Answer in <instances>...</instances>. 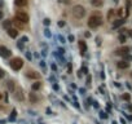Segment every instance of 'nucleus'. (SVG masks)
<instances>
[{"label":"nucleus","mask_w":132,"mask_h":124,"mask_svg":"<svg viewBox=\"0 0 132 124\" xmlns=\"http://www.w3.org/2000/svg\"><path fill=\"white\" fill-rule=\"evenodd\" d=\"M129 36H131V38H132V30L129 31Z\"/></svg>","instance_id":"nucleus-35"},{"label":"nucleus","mask_w":132,"mask_h":124,"mask_svg":"<svg viewBox=\"0 0 132 124\" xmlns=\"http://www.w3.org/2000/svg\"><path fill=\"white\" fill-rule=\"evenodd\" d=\"M16 115H17V111H16V108H13V110H12V115H10V120H14Z\"/></svg>","instance_id":"nucleus-21"},{"label":"nucleus","mask_w":132,"mask_h":124,"mask_svg":"<svg viewBox=\"0 0 132 124\" xmlns=\"http://www.w3.org/2000/svg\"><path fill=\"white\" fill-rule=\"evenodd\" d=\"M119 1V0H114V3H118Z\"/></svg>","instance_id":"nucleus-37"},{"label":"nucleus","mask_w":132,"mask_h":124,"mask_svg":"<svg viewBox=\"0 0 132 124\" xmlns=\"http://www.w3.org/2000/svg\"><path fill=\"white\" fill-rule=\"evenodd\" d=\"M111 124H116V121H113V123H111Z\"/></svg>","instance_id":"nucleus-38"},{"label":"nucleus","mask_w":132,"mask_h":124,"mask_svg":"<svg viewBox=\"0 0 132 124\" xmlns=\"http://www.w3.org/2000/svg\"><path fill=\"white\" fill-rule=\"evenodd\" d=\"M79 48H80V50H82V54L87 50V44H85V41H83V40L79 41Z\"/></svg>","instance_id":"nucleus-14"},{"label":"nucleus","mask_w":132,"mask_h":124,"mask_svg":"<svg viewBox=\"0 0 132 124\" xmlns=\"http://www.w3.org/2000/svg\"><path fill=\"white\" fill-rule=\"evenodd\" d=\"M124 23V19H118V21H115V22L113 23V28H116V27H119V26H122Z\"/></svg>","instance_id":"nucleus-16"},{"label":"nucleus","mask_w":132,"mask_h":124,"mask_svg":"<svg viewBox=\"0 0 132 124\" xmlns=\"http://www.w3.org/2000/svg\"><path fill=\"white\" fill-rule=\"evenodd\" d=\"M87 25H88V27H89V28H97V27H100V26L102 25V17H101L98 13L92 14L89 18H88Z\"/></svg>","instance_id":"nucleus-1"},{"label":"nucleus","mask_w":132,"mask_h":124,"mask_svg":"<svg viewBox=\"0 0 132 124\" xmlns=\"http://www.w3.org/2000/svg\"><path fill=\"white\" fill-rule=\"evenodd\" d=\"M58 26H60V27H64V26H65V22H64V21H61V22H58Z\"/></svg>","instance_id":"nucleus-29"},{"label":"nucleus","mask_w":132,"mask_h":124,"mask_svg":"<svg viewBox=\"0 0 132 124\" xmlns=\"http://www.w3.org/2000/svg\"><path fill=\"white\" fill-rule=\"evenodd\" d=\"M16 7H27V0H14Z\"/></svg>","instance_id":"nucleus-12"},{"label":"nucleus","mask_w":132,"mask_h":124,"mask_svg":"<svg viewBox=\"0 0 132 124\" xmlns=\"http://www.w3.org/2000/svg\"><path fill=\"white\" fill-rule=\"evenodd\" d=\"M122 98H123V100H126V101H129V98H131V96H129L128 93H124V94L122 96Z\"/></svg>","instance_id":"nucleus-23"},{"label":"nucleus","mask_w":132,"mask_h":124,"mask_svg":"<svg viewBox=\"0 0 132 124\" xmlns=\"http://www.w3.org/2000/svg\"><path fill=\"white\" fill-rule=\"evenodd\" d=\"M114 14H115V13H114V9H109V12H108V19L111 21V19H113V17H114Z\"/></svg>","instance_id":"nucleus-19"},{"label":"nucleus","mask_w":132,"mask_h":124,"mask_svg":"<svg viewBox=\"0 0 132 124\" xmlns=\"http://www.w3.org/2000/svg\"><path fill=\"white\" fill-rule=\"evenodd\" d=\"M30 101H32V102H38V97L35 96V93H30Z\"/></svg>","instance_id":"nucleus-20"},{"label":"nucleus","mask_w":132,"mask_h":124,"mask_svg":"<svg viewBox=\"0 0 132 124\" xmlns=\"http://www.w3.org/2000/svg\"><path fill=\"white\" fill-rule=\"evenodd\" d=\"M41 88V83L40 81H35L32 85H31V89L32 90H39Z\"/></svg>","instance_id":"nucleus-15"},{"label":"nucleus","mask_w":132,"mask_h":124,"mask_svg":"<svg viewBox=\"0 0 132 124\" xmlns=\"http://www.w3.org/2000/svg\"><path fill=\"white\" fill-rule=\"evenodd\" d=\"M129 53V48L128 46H122V48H118L115 50V54H118V56H126V54Z\"/></svg>","instance_id":"nucleus-7"},{"label":"nucleus","mask_w":132,"mask_h":124,"mask_svg":"<svg viewBox=\"0 0 132 124\" xmlns=\"http://www.w3.org/2000/svg\"><path fill=\"white\" fill-rule=\"evenodd\" d=\"M7 88L13 92V90H14V81H12V80H8V81H7Z\"/></svg>","instance_id":"nucleus-17"},{"label":"nucleus","mask_w":132,"mask_h":124,"mask_svg":"<svg viewBox=\"0 0 132 124\" xmlns=\"http://www.w3.org/2000/svg\"><path fill=\"white\" fill-rule=\"evenodd\" d=\"M14 97L17 101H23V92L21 88H17V89H14Z\"/></svg>","instance_id":"nucleus-8"},{"label":"nucleus","mask_w":132,"mask_h":124,"mask_svg":"<svg viewBox=\"0 0 132 124\" xmlns=\"http://www.w3.org/2000/svg\"><path fill=\"white\" fill-rule=\"evenodd\" d=\"M116 14H118L119 17H123V9H122V8H120V9H118V12H116Z\"/></svg>","instance_id":"nucleus-26"},{"label":"nucleus","mask_w":132,"mask_h":124,"mask_svg":"<svg viewBox=\"0 0 132 124\" xmlns=\"http://www.w3.org/2000/svg\"><path fill=\"white\" fill-rule=\"evenodd\" d=\"M123 57H124V61H127V62L132 59V56H129V54H126V56H123Z\"/></svg>","instance_id":"nucleus-24"},{"label":"nucleus","mask_w":132,"mask_h":124,"mask_svg":"<svg viewBox=\"0 0 132 124\" xmlns=\"http://www.w3.org/2000/svg\"><path fill=\"white\" fill-rule=\"evenodd\" d=\"M102 4H104L102 0H91V5H92V7L100 8V7H102Z\"/></svg>","instance_id":"nucleus-11"},{"label":"nucleus","mask_w":132,"mask_h":124,"mask_svg":"<svg viewBox=\"0 0 132 124\" xmlns=\"http://www.w3.org/2000/svg\"><path fill=\"white\" fill-rule=\"evenodd\" d=\"M16 18H17L18 21H21L22 23H27L28 22V14L27 13H25V12H21V10H18L17 13H16Z\"/></svg>","instance_id":"nucleus-4"},{"label":"nucleus","mask_w":132,"mask_h":124,"mask_svg":"<svg viewBox=\"0 0 132 124\" xmlns=\"http://www.w3.org/2000/svg\"><path fill=\"white\" fill-rule=\"evenodd\" d=\"M9 65H10V67H12L14 71H18V70H21L23 67L25 62H23V59L21 58V57H14V58L10 59Z\"/></svg>","instance_id":"nucleus-3"},{"label":"nucleus","mask_w":132,"mask_h":124,"mask_svg":"<svg viewBox=\"0 0 132 124\" xmlns=\"http://www.w3.org/2000/svg\"><path fill=\"white\" fill-rule=\"evenodd\" d=\"M69 40H70V41H74V36L70 35V36H69Z\"/></svg>","instance_id":"nucleus-31"},{"label":"nucleus","mask_w":132,"mask_h":124,"mask_svg":"<svg viewBox=\"0 0 132 124\" xmlns=\"http://www.w3.org/2000/svg\"><path fill=\"white\" fill-rule=\"evenodd\" d=\"M26 76H27L28 79H39V78H40V74L34 71V70H28V71H26Z\"/></svg>","instance_id":"nucleus-6"},{"label":"nucleus","mask_w":132,"mask_h":124,"mask_svg":"<svg viewBox=\"0 0 132 124\" xmlns=\"http://www.w3.org/2000/svg\"><path fill=\"white\" fill-rule=\"evenodd\" d=\"M4 75H5L4 70H1V69H0V79H1V78H4Z\"/></svg>","instance_id":"nucleus-27"},{"label":"nucleus","mask_w":132,"mask_h":124,"mask_svg":"<svg viewBox=\"0 0 132 124\" xmlns=\"http://www.w3.org/2000/svg\"><path fill=\"white\" fill-rule=\"evenodd\" d=\"M12 22H13V23H14V25H16V26H17V27H18V28H22V27H23V23H22V22H21V21H18V19H17V18H14V19H13V21H12Z\"/></svg>","instance_id":"nucleus-18"},{"label":"nucleus","mask_w":132,"mask_h":124,"mask_svg":"<svg viewBox=\"0 0 132 124\" xmlns=\"http://www.w3.org/2000/svg\"><path fill=\"white\" fill-rule=\"evenodd\" d=\"M100 118H102V119H106V118H108V115H106V112H104V111H101V112H100Z\"/></svg>","instance_id":"nucleus-25"},{"label":"nucleus","mask_w":132,"mask_h":124,"mask_svg":"<svg viewBox=\"0 0 132 124\" xmlns=\"http://www.w3.org/2000/svg\"><path fill=\"white\" fill-rule=\"evenodd\" d=\"M118 39H119V41H120V43H124V41H126V36H124L123 34H120Z\"/></svg>","instance_id":"nucleus-22"},{"label":"nucleus","mask_w":132,"mask_h":124,"mask_svg":"<svg viewBox=\"0 0 132 124\" xmlns=\"http://www.w3.org/2000/svg\"><path fill=\"white\" fill-rule=\"evenodd\" d=\"M131 76H132V72H131Z\"/></svg>","instance_id":"nucleus-39"},{"label":"nucleus","mask_w":132,"mask_h":124,"mask_svg":"<svg viewBox=\"0 0 132 124\" xmlns=\"http://www.w3.org/2000/svg\"><path fill=\"white\" fill-rule=\"evenodd\" d=\"M60 1H61V3H64V4H69V0H60Z\"/></svg>","instance_id":"nucleus-30"},{"label":"nucleus","mask_w":132,"mask_h":124,"mask_svg":"<svg viewBox=\"0 0 132 124\" xmlns=\"http://www.w3.org/2000/svg\"><path fill=\"white\" fill-rule=\"evenodd\" d=\"M71 13H72V16H74L75 18L82 19V18L85 16V8L83 7V5H74Z\"/></svg>","instance_id":"nucleus-2"},{"label":"nucleus","mask_w":132,"mask_h":124,"mask_svg":"<svg viewBox=\"0 0 132 124\" xmlns=\"http://www.w3.org/2000/svg\"><path fill=\"white\" fill-rule=\"evenodd\" d=\"M3 5H4V3H3V0H0V8H1Z\"/></svg>","instance_id":"nucleus-33"},{"label":"nucleus","mask_w":132,"mask_h":124,"mask_svg":"<svg viewBox=\"0 0 132 124\" xmlns=\"http://www.w3.org/2000/svg\"><path fill=\"white\" fill-rule=\"evenodd\" d=\"M49 22H51V21H49L48 18H45V19H44V25H47V26H48V25H49Z\"/></svg>","instance_id":"nucleus-28"},{"label":"nucleus","mask_w":132,"mask_h":124,"mask_svg":"<svg viewBox=\"0 0 132 124\" xmlns=\"http://www.w3.org/2000/svg\"><path fill=\"white\" fill-rule=\"evenodd\" d=\"M1 98H3V93H0V100H1Z\"/></svg>","instance_id":"nucleus-36"},{"label":"nucleus","mask_w":132,"mask_h":124,"mask_svg":"<svg viewBox=\"0 0 132 124\" xmlns=\"http://www.w3.org/2000/svg\"><path fill=\"white\" fill-rule=\"evenodd\" d=\"M0 56H1L3 58H9V57L12 56V52H10V49H8L7 46L0 45Z\"/></svg>","instance_id":"nucleus-5"},{"label":"nucleus","mask_w":132,"mask_h":124,"mask_svg":"<svg viewBox=\"0 0 132 124\" xmlns=\"http://www.w3.org/2000/svg\"><path fill=\"white\" fill-rule=\"evenodd\" d=\"M3 17H4V13H3V12H1V10H0V19H1V18H3Z\"/></svg>","instance_id":"nucleus-32"},{"label":"nucleus","mask_w":132,"mask_h":124,"mask_svg":"<svg viewBox=\"0 0 132 124\" xmlns=\"http://www.w3.org/2000/svg\"><path fill=\"white\" fill-rule=\"evenodd\" d=\"M12 23H13V22H12L10 19H5L4 22H3V27H4L5 30H9L10 26H12Z\"/></svg>","instance_id":"nucleus-13"},{"label":"nucleus","mask_w":132,"mask_h":124,"mask_svg":"<svg viewBox=\"0 0 132 124\" xmlns=\"http://www.w3.org/2000/svg\"><path fill=\"white\" fill-rule=\"evenodd\" d=\"M0 124H5V120H0Z\"/></svg>","instance_id":"nucleus-34"},{"label":"nucleus","mask_w":132,"mask_h":124,"mask_svg":"<svg viewBox=\"0 0 132 124\" xmlns=\"http://www.w3.org/2000/svg\"><path fill=\"white\" fill-rule=\"evenodd\" d=\"M116 66H118V69H122V70L128 69V67H129V62H127V61H119L118 63H116Z\"/></svg>","instance_id":"nucleus-10"},{"label":"nucleus","mask_w":132,"mask_h":124,"mask_svg":"<svg viewBox=\"0 0 132 124\" xmlns=\"http://www.w3.org/2000/svg\"><path fill=\"white\" fill-rule=\"evenodd\" d=\"M8 31V35L10 36V38H13V39H16L18 36V30L17 28H13V27H10L9 30H7Z\"/></svg>","instance_id":"nucleus-9"}]
</instances>
